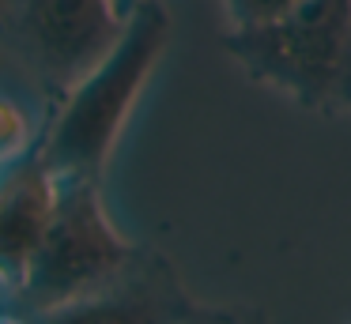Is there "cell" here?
I'll list each match as a JSON object with an SVG mask.
<instances>
[{"label":"cell","mask_w":351,"mask_h":324,"mask_svg":"<svg viewBox=\"0 0 351 324\" xmlns=\"http://www.w3.org/2000/svg\"><path fill=\"white\" fill-rule=\"evenodd\" d=\"M343 110H351V60H348V90H343Z\"/></svg>","instance_id":"obj_10"},{"label":"cell","mask_w":351,"mask_h":324,"mask_svg":"<svg viewBox=\"0 0 351 324\" xmlns=\"http://www.w3.org/2000/svg\"><path fill=\"white\" fill-rule=\"evenodd\" d=\"M182 324H265L261 313H242V309H208L197 306Z\"/></svg>","instance_id":"obj_9"},{"label":"cell","mask_w":351,"mask_h":324,"mask_svg":"<svg viewBox=\"0 0 351 324\" xmlns=\"http://www.w3.org/2000/svg\"><path fill=\"white\" fill-rule=\"evenodd\" d=\"M125 27L117 0H8L12 30L34 72L57 90L87 75Z\"/></svg>","instance_id":"obj_4"},{"label":"cell","mask_w":351,"mask_h":324,"mask_svg":"<svg viewBox=\"0 0 351 324\" xmlns=\"http://www.w3.org/2000/svg\"><path fill=\"white\" fill-rule=\"evenodd\" d=\"M295 4L298 0H223V12L230 19V30H245L283 19Z\"/></svg>","instance_id":"obj_8"},{"label":"cell","mask_w":351,"mask_h":324,"mask_svg":"<svg viewBox=\"0 0 351 324\" xmlns=\"http://www.w3.org/2000/svg\"><path fill=\"white\" fill-rule=\"evenodd\" d=\"M0 324H27V321H19V316H4V313H0Z\"/></svg>","instance_id":"obj_13"},{"label":"cell","mask_w":351,"mask_h":324,"mask_svg":"<svg viewBox=\"0 0 351 324\" xmlns=\"http://www.w3.org/2000/svg\"><path fill=\"white\" fill-rule=\"evenodd\" d=\"M57 177L46 170L38 151L4 162L0 170V283L16 290L27 275L42 230L49 223Z\"/></svg>","instance_id":"obj_6"},{"label":"cell","mask_w":351,"mask_h":324,"mask_svg":"<svg viewBox=\"0 0 351 324\" xmlns=\"http://www.w3.org/2000/svg\"><path fill=\"white\" fill-rule=\"evenodd\" d=\"M227 53L250 79L306 110H343L351 60V0H298L283 19L227 30Z\"/></svg>","instance_id":"obj_2"},{"label":"cell","mask_w":351,"mask_h":324,"mask_svg":"<svg viewBox=\"0 0 351 324\" xmlns=\"http://www.w3.org/2000/svg\"><path fill=\"white\" fill-rule=\"evenodd\" d=\"M170 42V15L159 0H140L125 12V27L110 53L61 90V110L34 143L38 158L57 181H102L110 155L125 132L132 105L140 102Z\"/></svg>","instance_id":"obj_1"},{"label":"cell","mask_w":351,"mask_h":324,"mask_svg":"<svg viewBox=\"0 0 351 324\" xmlns=\"http://www.w3.org/2000/svg\"><path fill=\"white\" fill-rule=\"evenodd\" d=\"M34 147L31 140V117L12 95H0V166L27 155Z\"/></svg>","instance_id":"obj_7"},{"label":"cell","mask_w":351,"mask_h":324,"mask_svg":"<svg viewBox=\"0 0 351 324\" xmlns=\"http://www.w3.org/2000/svg\"><path fill=\"white\" fill-rule=\"evenodd\" d=\"M4 19H8V0H0V30H4Z\"/></svg>","instance_id":"obj_11"},{"label":"cell","mask_w":351,"mask_h":324,"mask_svg":"<svg viewBox=\"0 0 351 324\" xmlns=\"http://www.w3.org/2000/svg\"><path fill=\"white\" fill-rule=\"evenodd\" d=\"M197 309L174 264L140 249L136 260L110 283L38 313L34 324H182Z\"/></svg>","instance_id":"obj_5"},{"label":"cell","mask_w":351,"mask_h":324,"mask_svg":"<svg viewBox=\"0 0 351 324\" xmlns=\"http://www.w3.org/2000/svg\"><path fill=\"white\" fill-rule=\"evenodd\" d=\"M99 185L102 181L87 177L57 181L49 223L27 264L23 283L16 286V294L34 313H46L110 283L136 260L140 249L106 215Z\"/></svg>","instance_id":"obj_3"},{"label":"cell","mask_w":351,"mask_h":324,"mask_svg":"<svg viewBox=\"0 0 351 324\" xmlns=\"http://www.w3.org/2000/svg\"><path fill=\"white\" fill-rule=\"evenodd\" d=\"M140 0H117V8H121V12H129V8H136Z\"/></svg>","instance_id":"obj_12"}]
</instances>
